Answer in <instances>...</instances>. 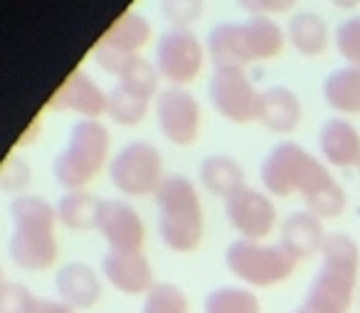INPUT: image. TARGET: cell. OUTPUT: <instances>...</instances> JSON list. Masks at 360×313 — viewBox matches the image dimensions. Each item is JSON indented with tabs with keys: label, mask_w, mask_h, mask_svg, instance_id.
Returning <instances> with one entry per match:
<instances>
[{
	"label": "cell",
	"mask_w": 360,
	"mask_h": 313,
	"mask_svg": "<svg viewBox=\"0 0 360 313\" xmlns=\"http://www.w3.org/2000/svg\"><path fill=\"white\" fill-rule=\"evenodd\" d=\"M360 269V249L348 234L333 232L321 249V269L309 283L304 313H348L353 303L355 279Z\"/></svg>",
	"instance_id": "cell-1"
},
{
	"label": "cell",
	"mask_w": 360,
	"mask_h": 313,
	"mask_svg": "<svg viewBox=\"0 0 360 313\" xmlns=\"http://www.w3.org/2000/svg\"><path fill=\"white\" fill-rule=\"evenodd\" d=\"M13 237L11 259L22 272H45L57 259L55 219L57 212L47 200L20 195L11 203Z\"/></svg>",
	"instance_id": "cell-2"
},
{
	"label": "cell",
	"mask_w": 360,
	"mask_h": 313,
	"mask_svg": "<svg viewBox=\"0 0 360 313\" xmlns=\"http://www.w3.org/2000/svg\"><path fill=\"white\" fill-rule=\"evenodd\" d=\"M284 50V32L271 18L255 15L245 23H220L207 35V55L215 67H242L271 60Z\"/></svg>",
	"instance_id": "cell-3"
},
{
	"label": "cell",
	"mask_w": 360,
	"mask_h": 313,
	"mask_svg": "<svg viewBox=\"0 0 360 313\" xmlns=\"http://www.w3.org/2000/svg\"><path fill=\"white\" fill-rule=\"evenodd\" d=\"M160 239L173 252H193L202 239V205L195 185L186 175H168L155 190Z\"/></svg>",
	"instance_id": "cell-4"
},
{
	"label": "cell",
	"mask_w": 360,
	"mask_h": 313,
	"mask_svg": "<svg viewBox=\"0 0 360 313\" xmlns=\"http://www.w3.org/2000/svg\"><path fill=\"white\" fill-rule=\"evenodd\" d=\"M262 185L276 198H289L294 193H301V198L326 188L330 183V173L316 155H311L304 146L291 143H276L262 160L259 170Z\"/></svg>",
	"instance_id": "cell-5"
},
{
	"label": "cell",
	"mask_w": 360,
	"mask_h": 313,
	"mask_svg": "<svg viewBox=\"0 0 360 313\" xmlns=\"http://www.w3.org/2000/svg\"><path fill=\"white\" fill-rule=\"evenodd\" d=\"M109 131L99 121H79L72 126L67 146L52 163L55 180L70 193L82 190L99 175L109 158Z\"/></svg>",
	"instance_id": "cell-6"
},
{
	"label": "cell",
	"mask_w": 360,
	"mask_h": 313,
	"mask_svg": "<svg viewBox=\"0 0 360 313\" xmlns=\"http://www.w3.org/2000/svg\"><path fill=\"white\" fill-rule=\"evenodd\" d=\"M225 264L240 281L257 288L276 286L294 274L296 259L284 247L259 244L252 239H237L227 247Z\"/></svg>",
	"instance_id": "cell-7"
},
{
	"label": "cell",
	"mask_w": 360,
	"mask_h": 313,
	"mask_svg": "<svg viewBox=\"0 0 360 313\" xmlns=\"http://www.w3.org/2000/svg\"><path fill=\"white\" fill-rule=\"evenodd\" d=\"M160 175H163V155L148 141H131L109 163L111 185L131 198L155 193L163 183Z\"/></svg>",
	"instance_id": "cell-8"
},
{
	"label": "cell",
	"mask_w": 360,
	"mask_h": 313,
	"mask_svg": "<svg viewBox=\"0 0 360 313\" xmlns=\"http://www.w3.org/2000/svg\"><path fill=\"white\" fill-rule=\"evenodd\" d=\"M207 96L217 114L232 124H250L257 119L259 94L242 67H215L207 82Z\"/></svg>",
	"instance_id": "cell-9"
},
{
	"label": "cell",
	"mask_w": 360,
	"mask_h": 313,
	"mask_svg": "<svg viewBox=\"0 0 360 313\" xmlns=\"http://www.w3.org/2000/svg\"><path fill=\"white\" fill-rule=\"evenodd\" d=\"M205 52L191 30H173L163 32L155 45V70L163 79L170 84H188L193 82L202 70Z\"/></svg>",
	"instance_id": "cell-10"
},
{
	"label": "cell",
	"mask_w": 360,
	"mask_h": 313,
	"mask_svg": "<svg viewBox=\"0 0 360 313\" xmlns=\"http://www.w3.org/2000/svg\"><path fill=\"white\" fill-rule=\"evenodd\" d=\"M155 121L170 143L191 146L200 136V104L191 91L168 87L155 96Z\"/></svg>",
	"instance_id": "cell-11"
},
{
	"label": "cell",
	"mask_w": 360,
	"mask_h": 313,
	"mask_svg": "<svg viewBox=\"0 0 360 313\" xmlns=\"http://www.w3.org/2000/svg\"><path fill=\"white\" fill-rule=\"evenodd\" d=\"M225 212L232 229H237L242 239L252 242L264 239L276 224V207L271 198L247 185L225 200Z\"/></svg>",
	"instance_id": "cell-12"
},
{
	"label": "cell",
	"mask_w": 360,
	"mask_h": 313,
	"mask_svg": "<svg viewBox=\"0 0 360 313\" xmlns=\"http://www.w3.org/2000/svg\"><path fill=\"white\" fill-rule=\"evenodd\" d=\"M96 229L111 247V252H141L146 239L143 219L124 200H101Z\"/></svg>",
	"instance_id": "cell-13"
},
{
	"label": "cell",
	"mask_w": 360,
	"mask_h": 313,
	"mask_svg": "<svg viewBox=\"0 0 360 313\" xmlns=\"http://www.w3.org/2000/svg\"><path fill=\"white\" fill-rule=\"evenodd\" d=\"M47 106L60 111H75V114H82L89 121H94L96 116L109 111V94L86 72L77 70L62 82Z\"/></svg>",
	"instance_id": "cell-14"
},
{
	"label": "cell",
	"mask_w": 360,
	"mask_h": 313,
	"mask_svg": "<svg viewBox=\"0 0 360 313\" xmlns=\"http://www.w3.org/2000/svg\"><path fill=\"white\" fill-rule=\"evenodd\" d=\"M101 269L111 286L121 293L136 296V293H148L153 288V272L143 252H109L101 262Z\"/></svg>",
	"instance_id": "cell-15"
},
{
	"label": "cell",
	"mask_w": 360,
	"mask_h": 313,
	"mask_svg": "<svg viewBox=\"0 0 360 313\" xmlns=\"http://www.w3.org/2000/svg\"><path fill=\"white\" fill-rule=\"evenodd\" d=\"M55 288L60 293V301L72 306L77 311L94 308L96 301L101 298V281L96 272L89 264L70 262L55 274Z\"/></svg>",
	"instance_id": "cell-16"
},
{
	"label": "cell",
	"mask_w": 360,
	"mask_h": 313,
	"mask_svg": "<svg viewBox=\"0 0 360 313\" xmlns=\"http://www.w3.org/2000/svg\"><path fill=\"white\" fill-rule=\"evenodd\" d=\"M328 234L323 232V219L311 215L309 210L304 212H291L281 224V247L296 259H309L316 252H321Z\"/></svg>",
	"instance_id": "cell-17"
},
{
	"label": "cell",
	"mask_w": 360,
	"mask_h": 313,
	"mask_svg": "<svg viewBox=\"0 0 360 313\" xmlns=\"http://www.w3.org/2000/svg\"><path fill=\"white\" fill-rule=\"evenodd\" d=\"M319 146L323 158L335 168H355L360 165V134L350 121L328 119L321 126Z\"/></svg>",
	"instance_id": "cell-18"
},
{
	"label": "cell",
	"mask_w": 360,
	"mask_h": 313,
	"mask_svg": "<svg viewBox=\"0 0 360 313\" xmlns=\"http://www.w3.org/2000/svg\"><path fill=\"white\" fill-rule=\"evenodd\" d=\"M257 121L274 134H289L301 121V101L289 87H271L262 91L257 104Z\"/></svg>",
	"instance_id": "cell-19"
},
{
	"label": "cell",
	"mask_w": 360,
	"mask_h": 313,
	"mask_svg": "<svg viewBox=\"0 0 360 313\" xmlns=\"http://www.w3.org/2000/svg\"><path fill=\"white\" fill-rule=\"evenodd\" d=\"M323 99L338 114H360V70L338 67L323 82Z\"/></svg>",
	"instance_id": "cell-20"
},
{
	"label": "cell",
	"mask_w": 360,
	"mask_h": 313,
	"mask_svg": "<svg viewBox=\"0 0 360 313\" xmlns=\"http://www.w3.org/2000/svg\"><path fill=\"white\" fill-rule=\"evenodd\" d=\"M200 183L205 190L220 198H230L240 188H245V170L230 155H207L200 165Z\"/></svg>",
	"instance_id": "cell-21"
},
{
	"label": "cell",
	"mask_w": 360,
	"mask_h": 313,
	"mask_svg": "<svg viewBox=\"0 0 360 313\" xmlns=\"http://www.w3.org/2000/svg\"><path fill=\"white\" fill-rule=\"evenodd\" d=\"M101 200H96L91 193L84 190H75V193H65L55 205L57 219L65 227L77 229V232H86V229H96V219H99Z\"/></svg>",
	"instance_id": "cell-22"
},
{
	"label": "cell",
	"mask_w": 360,
	"mask_h": 313,
	"mask_svg": "<svg viewBox=\"0 0 360 313\" xmlns=\"http://www.w3.org/2000/svg\"><path fill=\"white\" fill-rule=\"evenodd\" d=\"M286 37L296 52L306 57H316L328 47V27L323 18L316 13H296L286 27Z\"/></svg>",
	"instance_id": "cell-23"
},
{
	"label": "cell",
	"mask_w": 360,
	"mask_h": 313,
	"mask_svg": "<svg viewBox=\"0 0 360 313\" xmlns=\"http://www.w3.org/2000/svg\"><path fill=\"white\" fill-rule=\"evenodd\" d=\"M148 37H150L148 20H146L143 15H139V13H126V15H121L119 20L106 30V35L99 40V45L136 55V52L148 42Z\"/></svg>",
	"instance_id": "cell-24"
},
{
	"label": "cell",
	"mask_w": 360,
	"mask_h": 313,
	"mask_svg": "<svg viewBox=\"0 0 360 313\" xmlns=\"http://www.w3.org/2000/svg\"><path fill=\"white\" fill-rule=\"evenodd\" d=\"M205 313H262V303L250 288L220 286L207 293Z\"/></svg>",
	"instance_id": "cell-25"
},
{
	"label": "cell",
	"mask_w": 360,
	"mask_h": 313,
	"mask_svg": "<svg viewBox=\"0 0 360 313\" xmlns=\"http://www.w3.org/2000/svg\"><path fill=\"white\" fill-rule=\"evenodd\" d=\"M148 101L150 99H143V96L134 94L126 87L116 84L109 91V111L106 114L111 116V121H116L121 126H136L148 114Z\"/></svg>",
	"instance_id": "cell-26"
},
{
	"label": "cell",
	"mask_w": 360,
	"mask_h": 313,
	"mask_svg": "<svg viewBox=\"0 0 360 313\" xmlns=\"http://www.w3.org/2000/svg\"><path fill=\"white\" fill-rule=\"evenodd\" d=\"M304 203H306V210H309L311 215H316L319 219H333L343 215L348 198H345V190L340 188L335 180H330L326 188L306 195Z\"/></svg>",
	"instance_id": "cell-27"
},
{
	"label": "cell",
	"mask_w": 360,
	"mask_h": 313,
	"mask_svg": "<svg viewBox=\"0 0 360 313\" xmlns=\"http://www.w3.org/2000/svg\"><path fill=\"white\" fill-rule=\"evenodd\" d=\"M141 313H188V296L175 283H153Z\"/></svg>",
	"instance_id": "cell-28"
},
{
	"label": "cell",
	"mask_w": 360,
	"mask_h": 313,
	"mask_svg": "<svg viewBox=\"0 0 360 313\" xmlns=\"http://www.w3.org/2000/svg\"><path fill=\"white\" fill-rule=\"evenodd\" d=\"M335 45L338 52L350 62V67L360 70V15L343 20L335 30Z\"/></svg>",
	"instance_id": "cell-29"
},
{
	"label": "cell",
	"mask_w": 360,
	"mask_h": 313,
	"mask_svg": "<svg viewBox=\"0 0 360 313\" xmlns=\"http://www.w3.org/2000/svg\"><path fill=\"white\" fill-rule=\"evenodd\" d=\"M160 11L178 30H188L191 23L200 20L202 3L200 0H165V3H160Z\"/></svg>",
	"instance_id": "cell-30"
},
{
	"label": "cell",
	"mask_w": 360,
	"mask_h": 313,
	"mask_svg": "<svg viewBox=\"0 0 360 313\" xmlns=\"http://www.w3.org/2000/svg\"><path fill=\"white\" fill-rule=\"evenodd\" d=\"M35 296L27 291V286L15 281H3L0 288V313H30Z\"/></svg>",
	"instance_id": "cell-31"
},
{
	"label": "cell",
	"mask_w": 360,
	"mask_h": 313,
	"mask_svg": "<svg viewBox=\"0 0 360 313\" xmlns=\"http://www.w3.org/2000/svg\"><path fill=\"white\" fill-rule=\"evenodd\" d=\"M240 6L242 11L252 13V18L255 15L266 18L269 13H289L294 8V3L291 0H242Z\"/></svg>",
	"instance_id": "cell-32"
},
{
	"label": "cell",
	"mask_w": 360,
	"mask_h": 313,
	"mask_svg": "<svg viewBox=\"0 0 360 313\" xmlns=\"http://www.w3.org/2000/svg\"><path fill=\"white\" fill-rule=\"evenodd\" d=\"M27 178H30V170H27V165L22 163V160H13V163H8L6 170H3V188H6V190H18V188H22V185L27 183Z\"/></svg>",
	"instance_id": "cell-33"
},
{
	"label": "cell",
	"mask_w": 360,
	"mask_h": 313,
	"mask_svg": "<svg viewBox=\"0 0 360 313\" xmlns=\"http://www.w3.org/2000/svg\"><path fill=\"white\" fill-rule=\"evenodd\" d=\"M30 313H75V308L67 306L65 301H55V298H35Z\"/></svg>",
	"instance_id": "cell-34"
},
{
	"label": "cell",
	"mask_w": 360,
	"mask_h": 313,
	"mask_svg": "<svg viewBox=\"0 0 360 313\" xmlns=\"http://www.w3.org/2000/svg\"><path fill=\"white\" fill-rule=\"evenodd\" d=\"M296 313H304V311H301V308H299V311H296Z\"/></svg>",
	"instance_id": "cell-35"
}]
</instances>
